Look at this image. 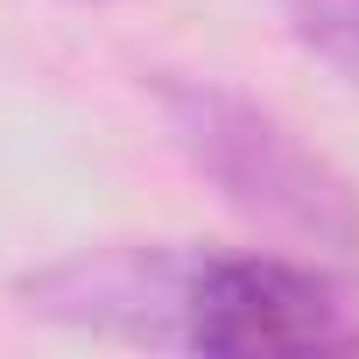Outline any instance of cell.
Listing matches in <instances>:
<instances>
[{
	"mask_svg": "<svg viewBox=\"0 0 359 359\" xmlns=\"http://www.w3.org/2000/svg\"><path fill=\"white\" fill-rule=\"evenodd\" d=\"M43 324L198 359H352L359 282L317 254H226L198 240H106L15 282Z\"/></svg>",
	"mask_w": 359,
	"mask_h": 359,
	"instance_id": "obj_1",
	"label": "cell"
},
{
	"mask_svg": "<svg viewBox=\"0 0 359 359\" xmlns=\"http://www.w3.org/2000/svg\"><path fill=\"white\" fill-rule=\"evenodd\" d=\"M282 15V29L359 92V0H268Z\"/></svg>",
	"mask_w": 359,
	"mask_h": 359,
	"instance_id": "obj_3",
	"label": "cell"
},
{
	"mask_svg": "<svg viewBox=\"0 0 359 359\" xmlns=\"http://www.w3.org/2000/svg\"><path fill=\"white\" fill-rule=\"evenodd\" d=\"M155 106L184 162L261 233L303 254H359V184L317 155L275 106L219 78H155Z\"/></svg>",
	"mask_w": 359,
	"mask_h": 359,
	"instance_id": "obj_2",
	"label": "cell"
}]
</instances>
